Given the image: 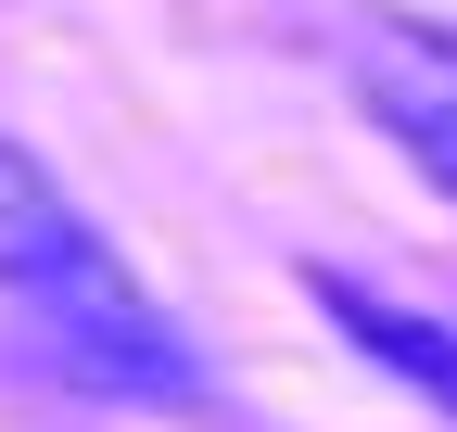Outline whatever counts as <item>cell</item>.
Here are the masks:
<instances>
[{"label":"cell","mask_w":457,"mask_h":432,"mask_svg":"<svg viewBox=\"0 0 457 432\" xmlns=\"http://www.w3.org/2000/svg\"><path fill=\"white\" fill-rule=\"evenodd\" d=\"M318 305H330V331L356 344V356H381L407 395H432V407L457 420V331H445V318L394 305V293H369V280H330V267H318Z\"/></svg>","instance_id":"cell-3"},{"label":"cell","mask_w":457,"mask_h":432,"mask_svg":"<svg viewBox=\"0 0 457 432\" xmlns=\"http://www.w3.org/2000/svg\"><path fill=\"white\" fill-rule=\"evenodd\" d=\"M0 293H13L26 344L64 369L77 395H114V407H179L191 395V344L165 331V305L102 254V229L13 140H0Z\"/></svg>","instance_id":"cell-1"},{"label":"cell","mask_w":457,"mask_h":432,"mask_svg":"<svg viewBox=\"0 0 457 432\" xmlns=\"http://www.w3.org/2000/svg\"><path fill=\"white\" fill-rule=\"evenodd\" d=\"M356 89H369V115L457 191V38H432V26H356Z\"/></svg>","instance_id":"cell-2"}]
</instances>
